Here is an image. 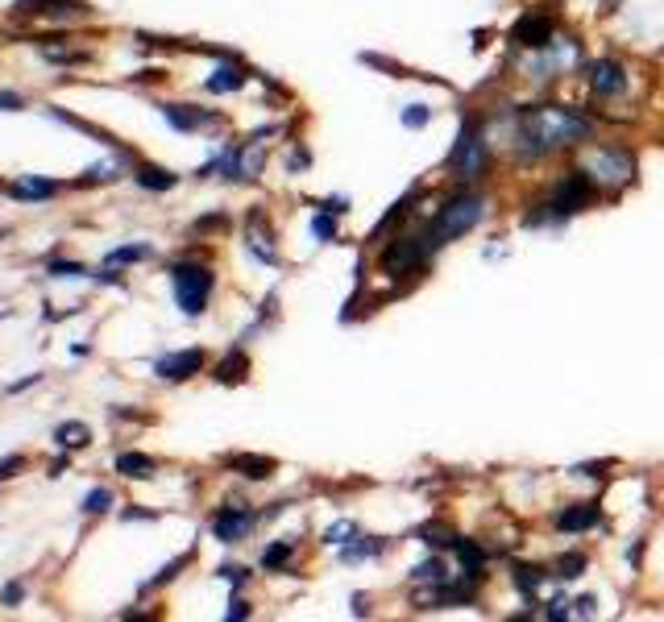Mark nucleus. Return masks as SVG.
<instances>
[{
    "instance_id": "e433bc0d",
    "label": "nucleus",
    "mask_w": 664,
    "mask_h": 622,
    "mask_svg": "<svg viewBox=\"0 0 664 622\" xmlns=\"http://www.w3.org/2000/svg\"><path fill=\"white\" fill-rule=\"evenodd\" d=\"M229 619H250V606L241 602V598H237L233 606H229Z\"/></svg>"
},
{
    "instance_id": "20e7f679",
    "label": "nucleus",
    "mask_w": 664,
    "mask_h": 622,
    "mask_svg": "<svg viewBox=\"0 0 664 622\" xmlns=\"http://www.w3.org/2000/svg\"><path fill=\"white\" fill-rule=\"evenodd\" d=\"M171 287H175V303L183 308V315H199L213 295V270L199 262H179L171 266Z\"/></svg>"
},
{
    "instance_id": "39448f33",
    "label": "nucleus",
    "mask_w": 664,
    "mask_h": 622,
    "mask_svg": "<svg viewBox=\"0 0 664 622\" xmlns=\"http://www.w3.org/2000/svg\"><path fill=\"white\" fill-rule=\"evenodd\" d=\"M594 183H598V192H619V187H627L631 178H636V158L627 154V150H619V146H598L594 154L586 158V166H582Z\"/></svg>"
},
{
    "instance_id": "6e6552de",
    "label": "nucleus",
    "mask_w": 664,
    "mask_h": 622,
    "mask_svg": "<svg viewBox=\"0 0 664 622\" xmlns=\"http://www.w3.org/2000/svg\"><path fill=\"white\" fill-rule=\"evenodd\" d=\"M552 38H557V25H552L548 13H524V18L515 21V30H511V42L519 50H545Z\"/></svg>"
},
{
    "instance_id": "c9c22d12",
    "label": "nucleus",
    "mask_w": 664,
    "mask_h": 622,
    "mask_svg": "<svg viewBox=\"0 0 664 622\" xmlns=\"http://www.w3.org/2000/svg\"><path fill=\"white\" fill-rule=\"evenodd\" d=\"M0 108H4V113H18L21 96H13V92H0Z\"/></svg>"
},
{
    "instance_id": "4c0bfd02",
    "label": "nucleus",
    "mask_w": 664,
    "mask_h": 622,
    "mask_svg": "<svg viewBox=\"0 0 664 622\" xmlns=\"http://www.w3.org/2000/svg\"><path fill=\"white\" fill-rule=\"evenodd\" d=\"M4 602H13V606L21 602V585H9V589H4Z\"/></svg>"
},
{
    "instance_id": "f257e3e1",
    "label": "nucleus",
    "mask_w": 664,
    "mask_h": 622,
    "mask_svg": "<svg viewBox=\"0 0 664 622\" xmlns=\"http://www.w3.org/2000/svg\"><path fill=\"white\" fill-rule=\"evenodd\" d=\"M589 137H594V120L561 104H540L519 117V150L528 158H548L552 150H565Z\"/></svg>"
},
{
    "instance_id": "a211bd4d",
    "label": "nucleus",
    "mask_w": 664,
    "mask_h": 622,
    "mask_svg": "<svg viewBox=\"0 0 664 622\" xmlns=\"http://www.w3.org/2000/svg\"><path fill=\"white\" fill-rule=\"evenodd\" d=\"M117 473H125V477H150V473H154V461L141 457V452H121Z\"/></svg>"
},
{
    "instance_id": "f8f14e48",
    "label": "nucleus",
    "mask_w": 664,
    "mask_h": 622,
    "mask_svg": "<svg viewBox=\"0 0 664 622\" xmlns=\"http://www.w3.org/2000/svg\"><path fill=\"white\" fill-rule=\"evenodd\" d=\"M598 523H603V510L594 503H577L557 515V527H561V531H589V527H598Z\"/></svg>"
},
{
    "instance_id": "dca6fc26",
    "label": "nucleus",
    "mask_w": 664,
    "mask_h": 622,
    "mask_svg": "<svg viewBox=\"0 0 664 622\" xmlns=\"http://www.w3.org/2000/svg\"><path fill=\"white\" fill-rule=\"evenodd\" d=\"M76 0H18V13H34V18H46V13H76Z\"/></svg>"
},
{
    "instance_id": "f03ea898",
    "label": "nucleus",
    "mask_w": 664,
    "mask_h": 622,
    "mask_svg": "<svg viewBox=\"0 0 664 622\" xmlns=\"http://www.w3.org/2000/svg\"><path fill=\"white\" fill-rule=\"evenodd\" d=\"M482 220H486V195L457 192L440 204V212L432 216L428 237L436 241V250H440V245H449V241H457V237L473 233Z\"/></svg>"
},
{
    "instance_id": "9b49d317",
    "label": "nucleus",
    "mask_w": 664,
    "mask_h": 622,
    "mask_svg": "<svg viewBox=\"0 0 664 622\" xmlns=\"http://www.w3.org/2000/svg\"><path fill=\"white\" fill-rule=\"evenodd\" d=\"M158 378H167V382H187L192 373L204 370V353L199 349H183V353H171V357H162L154 366Z\"/></svg>"
},
{
    "instance_id": "7c9ffc66",
    "label": "nucleus",
    "mask_w": 664,
    "mask_h": 622,
    "mask_svg": "<svg viewBox=\"0 0 664 622\" xmlns=\"http://www.w3.org/2000/svg\"><path fill=\"white\" fill-rule=\"evenodd\" d=\"M350 535H353V523H336V527H329V544H350Z\"/></svg>"
},
{
    "instance_id": "0eeeda50",
    "label": "nucleus",
    "mask_w": 664,
    "mask_h": 622,
    "mask_svg": "<svg viewBox=\"0 0 664 622\" xmlns=\"http://www.w3.org/2000/svg\"><path fill=\"white\" fill-rule=\"evenodd\" d=\"M490 166V154H486V141L478 134V125H466L461 137H457V146H453L449 154V171L453 178H461V183H473V178H482Z\"/></svg>"
},
{
    "instance_id": "1a4fd4ad",
    "label": "nucleus",
    "mask_w": 664,
    "mask_h": 622,
    "mask_svg": "<svg viewBox=\"0 0 664 622\" xmlns=\"http://www.w3.org/2000/svg\"><path fill=\"white\" fill-rule=\"evenodd\" d=\"M589 88H594V96H623L627 92V71L619 59H598L594 67H589Z\"/></svg>"
},
{
    "instance_id": "c756f323",
    "label": "nucleus",
    "mask_w": 664,
    "mask_h": 622,
    "mask_svg": "<svg viewBox=\"0 0 664 622\" xmlns=\"http://www.w3.org/2000/svg\"><path fill=\"white\" fill-rule=\"evenodd\" d=\"M540 581H545V573H536V568H519V573H515V585H519L524 594H531Z\"/></svg>"
},
{
    "instance_id": "a878e982",
    "label": "nucleus",
    "mask_w": 664,
    "mask_h": 622,
    "mask_svg": "<svg viewBox=\"0 0 664 622\" xmlns=\"http://www.w3.org/2000/svg\"><path fill=\"white\" fill-rule=\"evenodd\" d=\"M387 544H378V540H366V544H353L341 552V561H362V556H378Z\"/></svg>"
},
{
    "instance_id": "5701e85b",
    "label": "nucleus",
    "mask_w": 664,
    "mask_h": 622,
    "mask_svg": "<svg viewBox=\"0 0 664 622\" xmlns=\"http://www.w3.org/2000/svg\"><path fill=\"white\" fill-rule=\"evenodd\" d=\"M216 378H220V382H241V378H245V357H241V353H229V357L220 361Z\"/></svg>"
},
{
    "instance_id": "2f4dec72",
    "label": "nucleus",
    "mask_w": 664,
    "mask_h": 622,
    "mask_svg": "<svg viewBox=\"0 0 664 622\" xmlns=\"http://www.w3.org/2000/svg\"><path fill=\"white\" fill-rule=\"evenodd\" d=\"M21 465H25V457H18V452H13V457H4V461H0V482H9Z\"/></svg>"
},
{
    "instance_id": "9d476101",
    "label": "nucleus",
    "mask_w": 664,
    "mask_h": 622,
    "mask_svg": "<svg viewBox=\"0 0 664 622\" xmlns=\"http://www.w3.org/2000/svg\"><path fill=\"white\" fill-rule=\"evenodd\" d=\"M254 527V515L245 510V506H225V510H216L213 519V531L220 544H237V540H245V531Z\"/></svg>"
},
{
    "instance_id": "72a5a7b5",
    "label": "nucleus",
    "mask_w": 664,
    "mask_h": 622,
    "mask_svg": "<svg viewBox=\"0 0 664 622\" xmlns=\"http://www.w3.org/2000/svg\"><path fill=\"white\" fill-rule=\"evenodd\" d=\"M569 614H573V610H569V602H565V598H557V602H552V606H548V610H545V619H552V622L569 619Z\"/></svg>"
},
{
    "instance_id": "b1692460",
    "label": "nucleus",
    "mask_w": 664,
    "mask_h": 622,
    "mask_svg": "<svg viewBox=\"0 0 664 622\" xmlns=\"http://www.w3.org/2000/svg\"><path fill=\"white\" fill-rule=\"evenodd\" d=\"M291 552H295L291 544H271L266 552H262V564H266V568H287Z\"/></svg>"
},
{
    "instance_id": "cd10ccee",
    "label": "nucleus",
    "mask_w": 664,
    "mask_h": 622,
    "mask_svg": "<svg viewBox=\"0 0 664 622\" xmlns=\"http://www.w3.org/2000/svg\"><path fill=\"white\" fill-rule=\"evenodd\" d=\"M141 257H150V245H125V250L108 253V262H141Z\"/></svg>"
},
{
    "instance_id": "6ab92c4d",
    "label": "nucleus",
    "mask_w": 664,
    "mask_h": 622,
    "mask_svg": "<svg viewBox=\"0 0 664 622\" xmlns=\"http://www.w3.org/2000/svg\"><path fill=\"white\" fill-rule=\"evenodd\" d=\"M233 469H241L245 477L262 482V477H271V473H274V461H271V457H233Z\"/></svg>"
},
{
    "instance_id": "ddd939ff",
    "label": "nucleus",
    "mask_w": 664,
    "mask_h": 622,
    "mask_svg": "<svg viewBox=\"0 0 664 622\" xmlns=\"http://www.w3.org/2000/svg\"><path fill=\"white\" fill-rule=\"evenodd\" d=\"M162 117L171 120L175 129H183V134H192V129H204V125H213V113H199V108H187V104H167L162 108Z\"/></svg>"
},
{
    "instance_id": "c85d7f7f",
    "label": "nucleus",
    "mask_w": 664,
    "mask_h": 622,
    "mask_svg": "<svg viewBox=\"0 0 664 622\" xmlns=\"http://www.w3.org/2000/svg\"><path fill=\"white\" fill-rule=\"evenodd\" d=\"M424 535H428V548H453L457 544V535H453L449 527H428Z\"/></svg>"
},
{
    "instance_id": "393cba45",
    "label": "nucleus",
    "mask_w": 664,
    "mask_h": 622,
    "mask_svg": "<svg viewBox=\"0 0 664 622\" xmlns=\"http://www.w3.org/2000/svg\"><path fill=\"white\" fill-rule=\"evenodd\" d=\"M108 506H113V494L100 486V489H92V494L83 498V515H104Z\"/></svg>"
},
{
    "instance_id": "aec40b11",
    "label": "nucleus",
    "mask_w": 664,
    "mask_h": 622,
    "mask_svg": "<svg viewBox=\"0 0 664 622\" xmlns=\"http://www.w3.org/2000/svg\"><path fill=\"white\" fill-rule=\"evenodd\" d=\"M88 440H92L88 424H62V428L55 431V445L59 448H83Z\"/></svg>"
},
{
    "instance_id": "423d86ee",
    "label": "nucleus",
    "mask_w": 664,
    "mask_h": 622,
    "mask_svg": "<svg viewBox=\"0 0 664 622\" xmlns=\"http://www.w3.org/2000/svg\"><path fill=\"white\" fill-rule=\"evenodd\" d=\"M432 250H436V241L428 237V229H424V233H403L391 250L382 253V270L391 274V278H403V274L424 270V266H428V257H432Z\"/></svg>"
},
{
    "instance_id": "f3484780",
    "label": "nucleus",
    "mask_w": 664,
    "mask_h": 622,
    "mask_svg": "<svg viewBox=\"0 0 664 622\" xmlns=\"http://www.w3.org/2000/svg\"><path fill=\"white\" fill-rule=\"evenodd\" d=\"M241 83H245V71H241V67H220V71H216V76L204 83V88L220 96V92H237Z\"/></svg>"
},
{
    "instance_id": "bb28decb",
    "label": "nucleus",
    "mask_w": 664,
    "mask_h": 622,
    "mask_svg": "<svg viewBox=\"0 0 664 622\" xmlns=\"http://www.w3.org/2000/svg\"><path fill=\"white\" fill-rule=\"evenodd\" d=\"M432 120V113L424 108V104H411V108H403V125H411V129H424Z\"/></svg>"
},
{
    "instance_id": "7ed1b4c3",
    "label": "nucleus",
    "mask_w": 664,
    "mask_h": 622,
    "mask_svg": "<svg viewBox=\"0 0 664 622\" xmlns=\"http://www.w3.org/2000/svg\"><path fill=\"white\" fill-rule=\"evenodd\" d=\"M594 195H598V183L577 166V171H569V175L548 192V199L540 204V212L528 216V224H540V220H569L573 212L589 208Z\"/></svg>"
},
{
    "instance_id": "2eb2a0df",
    "label": "nucleus",
    "mask_w": 664,
    "mask_h": 622,
    "mask_svg": "<svg viewBox=\"0 0 664 622\" xmlns=\"http://www.w3.org/2000/svg\"><path fill=\"white\" fill-rule=\"evenodd\" d=\"M134 178L146 187V192H171V187H175V175H171V171H162V166H150V162H146V166H137Z\"/></svg>"
},
{
    "instance_id": "412c9836",
    "label": "nucleus",
    "mask_w": 664,
    "mask_h": 622,
    "mask_svg": "<svg viewBox=\"0 0 664 622\" xmlns=\"http://www.w3.org/2000/svg\"><path fill=\"white\" fill-rule=\"evenodd\" d=\"M453 573L445 568V561H424L415 573H411V581H420V585H440V581H449Z\"/></svg>"
},
{
    "instance_id": "4468645a",
    "label": "nucleus",
    "mask_w": 664,
    "mask_h": 622,
    "mask_svg": "<svg viewBox=\"0 0 664 622\" xmlns=\"http://www.w3.org/2000/svg\"><path fill=\"white\" fill-rule=\"evenodd\" d=\"M13 199H50V195H59V183H50V178H34V175H21L13 187H9Z\"/></svg>"
},
{
    "instance_id": "473e14b6",
    "label": "nucleus",
    "mask_w": 664,
    "mask_h": 622,
    "mask_svg": "<svg viewBox=\"0 0 664 622\" xmlns=\"http://www.w3.org/2000/svg\"><path fill=\"white\" fill-rule=\"evenodd\" d=\"M312 229H316V237H320V241H332V237H336V229H332V220H329V216H316V220H312Z\"/></svg>"
},
{
    "instance_id": "4be33fe9",
    "label": "nucleus",
    "mask_w": 664,
    "mask_h": 622,
    "mask_svg": "<svg viewBox=\"0 0 664 622\" xmlns=\"http://www.w3.org/2000/svg\"><path fill=\"white\" fill-rule=\"evenodd\" d=\"M586 573V556L582 552H565L561 561H557V577L561 581H573V577H582Z\"/></svg>"
},
{
    "instance_id": "f704fd0d",
    "label": "nucleus",
    "mask_w": 664,
    "mask_h": 622,
    "mask_svg": "<svg viewBox=\"0 0 664 622\" xmlns=\"http://www.w3.org/2000/svg\"><path fill=\"white\" fill-rule=\"evenodd\" d=\"M50 274H55V278H76V274H83V266H76V262H55Z\"/></svg>"
},
{
    "instance_id": "58836bf2",
    "label": "nucleus",
    "mask_w": 664,
    "mask_h": 622,
    "mask_svg": "<svg viewBox=\"0 0 664 622\" xmlns=\"http://www.w3.org/2000/svg\"><path fill=\"white\" fill-rule=\"evenodd\" d=\"M577 614H586L589 619V614H594V598H582V602H577Z\"/></svg>"
}]
</instances>
